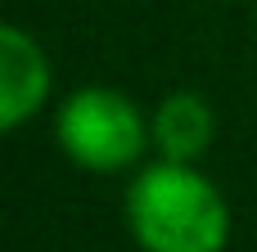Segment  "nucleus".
<instances>
[{"instance_id": "1", "label": "nucleus", "mask_w": 257, "mask_h": 252, "mask_svg": "<svg viewBox=\"0 0 257 252\" xmlns=\"http://www.w3.org/2000/svg\"><path fill=\"white\" fill-rule=\"evenodd\" d=\"M122 216L140 252H226L230 203L199 162H140L122 194Z\"/></svg>"}, {"instance_id": "2", "label": "nucleus", "mask_w": 257, "mask_h": 252, "mask_svg": "<svg viewBox=\"0 0 257 252\" xmlns=\"http://www.w3.org/2000/svg\"><path fill=\"white\" fill-rule=\"evenodd\" d=\"M54 144L81 171L122 176L154 149L149 113L117 86H77L54 108Z\"/></svg>"}, {"instance_id": "3", "label": "nucleus", "mask_w": 257, "mask_h": 252, "mask_svg": "<svg viewBox=\"0 0 257 252\" xmlns=\"http://www.w3.org/2000/svg\"><path fill=\"white\" fill-rule=\"evenodd\" d=\"M50 86H54V72H50L45 45L27 27L5 23L0 27V126L5 131L27 126L50 104Z\"/></svg>"}, {"instance_id": "4", "label": "nucleus", "mask_w": 257, "mask_h": 252, "mask_svg": "<svg viewBox=\"0 0 257 252\" xmlns=\"http://www.w3.org/2000/svg\"><path fill=\"white\" fill-rule=\"evenodd\" d=\"M149 135H154V158L199 162L217 140V108L199 90H172L149 108Z\"/></svg>"}]
</instances>
